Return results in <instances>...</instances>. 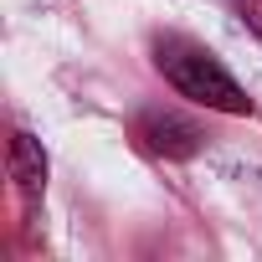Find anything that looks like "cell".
<instances>
[{"label":"cell","instance_id":"cell-1","mask_svg":"<svg viewBox=\"0 0 262 262\" xmlns=\"http://www.w3.org/2000/svg\"><path fill=\"white\" fill-rule=\"evenodd\" d=\"M160 72L170 77V88L180 98H195L206 108H221V113H247L252 98L242 93V82L201 47H185V41H170L160 47Z\"/></svg>","mask_w":262,"mask_h":262},{"label":"cell","instance_id":"cell-2","mask_svg":"<svg viewBox=\"0 0 262 262\" xmlns=\"http://www.w3.org/2000/svg\"><path fill=\"white\" fill-rule=\"evenodd\" d=\"M139 139H144L155 155H165V160H185V155L201 149V128H195L190 118H180V113H144Z\"/></svg>","mask_w":262,"mask_h":262},{"label":"cell","instance_id":"cell-3","mask_svg":"<svg viewBox=\"0 0 262 262\" xmlns=\"http://www.w3.org/2000/svg\"><path fill=\"white\" fill-rule=\"evenodd\" d=\"M11 180L26 195H41V185H47V155L31 134H11Z\"/></svg>","mask_w":262,"mask_h":262},{"label":"cell","instance_id":"cell-4","mask_svg":"<svg viewBox=\"0 0 262 262\" xmlns=\"http://www.w3.org/2000/svg\"><path fill=\"white\" fill-rule=\"evenodd\" d=\"M242 16H247L252 31H262V0H242Z\"/></svg>","mask_w":262,"mask_h":262}]
</instances>
